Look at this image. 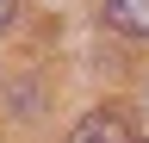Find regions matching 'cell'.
I'll return each instance as SVG.
<instances>
[{"instance_id":"obj_2","label":"cell","mask_w":149,"mask_h":143,"mask_svg":"<svg viewBox=\"0 0 149 143\" xmlns=\"http://www.w3.org/2000/svg\"><path fill=\"white\" fill-rule=\"evenodd\" d=\"M106 19H112V31L149 44V0H106Z\"/></svg>"},{"instance_id":"obj_1","label":"cell","mask_w":149,"mask_h":143,"mask_svg":"<svg viewBox=\"0 0 149 143\" xmlns=\"http://www.w3.org/2000/svg\"><path fill=\"white\" fill-rule=\"evenodd\" d=\"M62 143H137V137H130V118L118 112V106H93Z\"/></svg>"},{"instance_id":"obj_3","label":"cell","mask_w":149,"mask_h":143,"mask_svg":"<svg viewBox=\"0 0 149 143\" xmlns=\"http://www.w3.org/2000/svg\"><path fill=\"white\" fill-rule=\"evenodd\" d=\"M13 13H19V0H0V31L13 25Z\"/></svg>"}]
</instances>
